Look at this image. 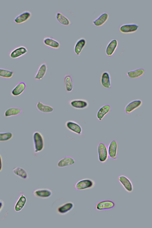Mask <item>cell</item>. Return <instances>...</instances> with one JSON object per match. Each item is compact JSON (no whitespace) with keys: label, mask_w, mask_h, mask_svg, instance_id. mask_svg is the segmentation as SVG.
<instances>
[{"label":"cell","mask_w":152,"mask_h":228,"mask_svg":"<svg viewBox=\"0 0 152 228\" xmlns=\"http://www.w3.org/2000/svg\"><path fill=\"white\" fill-rule=\"evenodd\" d=\"M14 74V72L10 70L0 68V77L6 79L11 78Z\"/></svg>","instance_id":"cell-31"},{"label":"cell","mask_w":152,"mask_h":228,"mask_svg":"<svg viewBox=\"0 0 152 228\" xmlns=\"http://www.w3.org/2000/svg\"><path fill=\"white\" fill-rule=\"evenodd\" d=\"M68 102L73 108L77 110H83L89 106L88 101L84 99H74L69 100Z\"/></svg>","instance_id":"cell-4"},{"label":"cell","mask_w":152,"mask_h":228,"mask_svg":"<svg viewBox=\"0 0 152 228\" xmlns=\"http://www.w3.org/2000/svg\"><path fill=\"white\" fill-rule=\"evenodd\" d=\"M109 17V15L108 13L106 12H103L92 21V23L96 26H101L107 21Z\"/></svg>","instance_id":"cell-25"},{"label":"cell","mask_w":152,"mask_h":228,"mask_svg":"<svg viewBox=\"0 0 152 228\" xmlns=\"http://www.w3.org/2000/svg\"><path fill=\"white\" fill-rule=\"evenodd\" d=\"M42 42L45 45L53 49H58L60 46V43L58 41L50 37L44 38Z\"/></svg>","instance_id":"cell-15"},{"label":"cell","mask_w":152,"mask_h":228,"mask_svg":"<svg viewBox=\"0 0 152 228\" xmlns=\"http://www.w3.org/2000/svg\"><path fill=\"white\" fill-rule=\"evenodd\" d=\"M118 143L115 140H111L107 146L109 157L111 159L115 160L117 158Z\"/></svg>","instance_id":"cell-11"},{"label":"cell","mask_w":152,"mask_h":228,"mask_svg":"<svg viewBox=\"0 0 152 228\" xmlns=\"http://www.w3.org/2000/svg\"><path fill=\"white\" fill-rule=\"evenodd\" d=\"M36 107L39 111L43 113H50L54 110V108L53 107L45 104L41 101L37 102L36 104Z\"/></svg>","instance_id":"cell-26"},{"label":"cell","mask_w":152,"mask_h":228,"mask_svg":"<svg viewBox=\"0 0 152 228\" xmlns=\"http://www.w3.org/2000/svg\"><path fill=\"white\" fill-rule=\"evenodd\" d=\"M100 83L102 86L104 88L109 89L111 86V76L107 71H104L101 74Z\"/></svg>","instance_id":"cell-16"},{"label":"cell","mask_w":152,"mask_h":228,"mask_svg":"<svg viewBox=\"0 0 152 228\" xmlns=\"http://www.w3.org/2000/svg\"><path fill=\"white\" fill-rule=\"evenodd\" d=\"M28 52V50L26 47L21 45L17 47L12 50L9 55L11 58L15 59L25 55Z\"/></svg>","instance_id":"cell-10"},{"label":"cell","mask_w":152,"mask_h":228,"mask_svg":"<svg viewBox=\"0 0 152 228\" xmlns=\"http://www.w3.org/2000/svg\"><path fill=\"white\" fill-rule=\"evenodd\" d=\"M31 15V13L30 11H25L17 15L14 19V21L17 24L23 23L28 20Z\"/></svg>","instance_id":"cell-21"},{"label":"cell","mask_w":152,"mask_h":228,"mask_svg":"<svg viewBox=\"0 0 152 228\" xmlns=\"http://www.w3.org/2000/svg\"><path fill=\"white\" fill-rule=\"evenodd\" d=\"M55 17L57 21L60 24L64 26H68L71 24L69 19L61 12L58 11L55 14Z\"/></svg>","instance_id":"cell-28"},{"label":"cell","mask_w":152,"mask_h":228,"mask_svg":"<svg viewBox=\"0 0 152 228\" xmlns=\"http://www.w3.org/2000/svg\"><path fill=\"white\" fill-rule=\"evenodd\" d=\"M145 72V70L143 68H140L128 71L126 75L130 78L137 79L142 77Z\"/></svg>","instance_id":"cell-27"},{"label":"cell","mask_w":152,"mask_h":228,"mask_svg":"<svg viewBox=\"0 0 152 228\" xmlns=\"http://www.w3.org/2000/svg\"><path fill=\"white\" fill-rule=\"evenodd\" d=\"M139 28V25L136 23H125L120 26L119 30L123 33L130 34L136 32Z\"/></svg>","instance_id":"cell-12"},{"label":"cell","mask_w":152,"mask_h":228,"mask_svg":"<svg viewBox=\"0 0 152 228\" xmlns=\"http://www.w3.org/2000/svg\"><path fill=\"white\" fill-rule=\"evenodd\" d=\"M47 70V65L45 62L42 63L39 66L34 75V78L36 81L42 80L45 76Z\"/></svg>","instance_id":"cell-17"},{"label":"cell","mask_w":152,"mask_h":228,"mask_svg":"<svg viewBox=\"0 0 152 228\" xmlns=\"http://www.w3.org/2000/svg\"><path fill=\"white\" fill-rule=\"evenodd\" d=\"M95 185V182L89 178L82 179L75 184V189L77 190L82 191L93 188Z\"/></svg>","instance_id":"cell-2"},{"label":"cell","mask_w":152,"mask_h":228,"mask_svg":"<svg viewBox=\"0 0 152 228\" xmlns=\"http://www.w3.org/2000/svg\"><path fill=\"white\" fill-rule=\"evenodd\" d=\"M66 91L69 93H72L73 89V82L72 76L69 74H66L63 79Z\"/></svg>","instance_id":"cell-22"},{"label":"cell","mask_w":152,"mask_h":228,"mask_svg":"<svg viewBox=\"0 0 152 228\" xmlns=\"http://www.w3.org/2000/svg\"><path fill=\"white\" fill-rule=\"evenodd\" d=\"M65 126L69 131L77 135H80L82 133V127L74 121L69 120L67 121L65 123Z\"/></svg>","instance_id":"cell-6"},{"label":"cell","mask_w":152,"mask_h":228,"mask_svg":"<svg viewBox=\"0 0 152 228\" xmlns=\"http://www.w3.org/2000/svg\"><path fill=\"white\" fill-rule=\"evenodd\" d=\"M74 204L72 202H67L59 205L56 209L57 213L60 215H64L70 211L74 208Z\"/></svg>","instance_id":"cell-13"},{"label":"cell","mask_w":152,"mask_h":228,"mask_svg":"<svg viewBox=\"0 0 152 228\" xmlns=\"http://www.w3.org/2000/svg\"><path fill=\"white\" fill-rule=\"evenodd\" d=\"M142 101L140 99L133 100L128 103L124 108V112L129 115L135 110L140 107L142 104Z\"/></svg>","instance_id":"cell-8"},{"label":"cell","mask_w":152,"mask_h":228,"mask_svg":"<svg viewBox=\"0 0 152 228\" xmlns=\"http://www.w3.org/2000/svg\"><path fill=\"white\" fill-rule=\"evenodd\" d=\"M13 137V134L11 132H0V142L8 141L12 139Z\"/></svg>","instance_id":"cell-32"},{"label":"cell","mask_w":152,"mask_h":228,"mask_svg":"<svg viewBox=\"0 0 152 228\" xmlns=\"http://www.w3.org/2000/svg\"><path fill=\"white\" fill-rule=\"evenodd\" d=\"M111 109L109 104H105L101 106L97 111L96 116L99 121H101L109 113Z\"/></svg>","instance_id":"cell-19"},{"label":"cell","mask_w":152,"mask_h":228,"mask_svg":"<svg viewBox=\"0 0 152 228\" xmlns=\"http://www.w3.org/2000/svg\"><path fill=\"white\" fill-rule=\"evenodd\" d=\"M118 45L117 40L115 39L111 40L106 46L105 50L106 55L109 57L112 56L117 49Z\"/></svg>","instance_id":"cell-20"},{"label":"cell","mask_w":152,"mask_h":228,"mask_svg":"<svg viewBox=\"0 0 152 228\" xmlns=\"http://www.w3.org/2000/svg\"><path fill=\"white\" fill-rule=\"evenodd\" d=\"M86 44V39L83 37L79 39L76 42L74 46V50L77 55H79Z\"/></svg>","instance_id":"cell-24"},{"label":"cell","mask_w":152,"mask_h":228,"mask_svg":"<svg viewBox=\"0 0 152 228\" xmlns=\"http://www.w3.org/2000/svg\"><path fill=\"white\" fill-rule=\"evenodd\" d=\"M115 202L111 200H104L97 202L95 205V209L97 211L110 210L114 208L115 206Z\"/></svg>","instance_id":"cell-5"},{"label":"cell","mask_w":152,"mask_h":228,"mask_svg":"<svg viewBox=\"0 0 152 228\" xmlns=\"http://www.w3.org/2000/svg\"><path fill=\"white\" fill-rule=\"evenodd\" d=\"M14 174L20 178L27 180L28 178V175L27 171L22 167H17L13 170Z\"/></svg>","instance_id":"cell-30"},{"label":"cell","mask_w":152,"mask_h":228,"mask_svg":"<svg viewBox=\"0 0 152 228\" xmlns=\"http://www.w3.org/2000/svg\"><path fill=\"white\" fill-rule=\"evenodd\" d=\"M22 109L18 107H12L7 109L4 112V115L6 117L16 116L20 114Z\"/></svg>","instance_id":"cell-29"},{"label":"cell","mask_w":152,"mask_h":228,"mask_svg":"<svg viewBox=\"0 0 152 228\" xmlns=\"http://www.w3.org/2000/svg\"><path fill=\"white\" fill-rule=\"evenodd\" d=\"M97 149L99 161L102 163L105 162L109 157L107 146L104 143H99Z\"/></svg>","instance_id":"cell-3"},{"label":"cell","mask_w":152,"mask_h":228,"mask_svg":"<svg viewBox=\"0 0 152 228\" xmlns=\"http://www.w3.org/2000/svg\"><path fill=\"white\" fill-rule=\"evenodd\" d=\"M33 194L36 197L41 199H47L52 195V190L47 188H39L34 189L32 192Z\"/></svg>","instance_id":"cell-9"},{"label":"cell","mask_w":152,"mask_h":228,"mask_svg":"<svg viewBox=\"0 0 152 228\" xmlns=\"http://www.w3.org/2000/svg\"><path fill=\"white\" fill-rule=\"evenodd\" d=\"M118 180L125 190L128 193H131L133 190V184L130 180L126 176L119 175Z\"/></svg>","instance_id":"cell-7"},{"label":"cell","mask_w":152,"mask_h":228,"mask_svg":"<svg viewBox=\"0 0 152 228\" xmlns=\"http://www.w3.org/2000/svg\"><path fill=\"white\" fill-rule=\"evenodd\" d=\"M34 152L38 153L44 149L45 142L44 137L42 134L38 131H35L32 134Z\"/></svg>","instance_id":"cell-1"},{"label":"cell","mask_w":152,"mask_h":228,"mask_svg":"<svg viewBox=\"0 0 152 228\" xmlns=\"http://www.w3.org/2000/svg\"><path fill=\"white\" fill-rule=\"evenodd\" d=\"M4 205V202L1 199H0V212L2 210Z\"/></svg>","instance_id":"cell-33"},{"label":"cell","mask_w":152,"mask_h":228,"mask_svg":"<svg viewBox=\"0 0 152 228\" xmlns=\"http://www.w3.org/2000/svg\"><path fill=\"white\" fill-rule=\"evenodd\" d=\"M26 88V83L23 82H19L12 90L11 95L14 96H17L22 94L25 91Z\"/></svg>","instance_id":"cell-18"},{"label":"cell","mask_w":152,"mask_h":228,"mask_svg":"<svg viewBox=\"0 0 152 228\" xmlns=\"http://www.w3.org/2000/svg\"><path fill=\"white\" fill-rule=\"evenodd\" d=\"M75 160L72 157L70 156H66L60 159L57 162V166L58 167L63 168L74 164Z\"/></svg>","instance_id":"cell-23"},{"label":"cell","mask_w":152,"mask_h":228,"mask_svg":"<svg viewBox=\"0 0 152 228\" xmlns=\"http://www.w3.org/2000/svg\"><path fill=\"white\" fill-rule=\"evenodd\" d=\"M27 198L23 193H21L15 203L14 209L16 212L21 211L24 207L27 202Z\"/></svg>","instance_id":"cell-14"},{"label":"cell","mask_w":152,"mask_h":228,"mask_svg":"<svg viewBox=\"0 0 152 228\" xmlns=\"http://www.w3.org/2000/svg\"><path fill=\"white\" fill-rule=\"evenodd\" d=\"M2 168H3L2 159L1 156L0 154V172H1L2 171Z\"/></svg>","instance_id":"cell-34"}]
</instances>
